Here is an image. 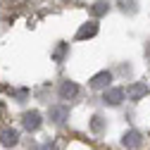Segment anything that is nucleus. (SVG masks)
I'll list each match as a JSON object with an SVG mask.
<instances>
[{
	"label": "nucleus",
	"mask_w": 150,
	"mask_h": 150,
	"mask_svg": "<svg viewBox=\"0 0 150 150\" xmlns=\"http://www.w3.org/2000/svg\"><path fill=\"white\" fill-rule=\"evenodd\" d=\"M124 98H126V91L124 88H119V86H110L105 93H103V103L105 105H122L124 103Z\"/></svg>",
	"instance_id": "1"
},
{
	"label": "nucleus",
	"mask_w": 150,
	"mask_h": 150,
	"mask_svg": "<svg viewBox=\"0 0 150 150\" xmlns=\"http://www.w3.org/2000/svg\"><path fill=\"white\" fill-rule=\"evenodd\" d=\"M141 143H143V136H141V131H136V129L126 131V134L122 136V145H124L126 150H138Z\"/></svg>",
	"instance_id": "2"
},
{
	"label": "nucleus",
	"mask_w": 150,
	"mask_h": 150,
	"mask_svg": "<svg viewBox=\"0 0 150 150\" xmlns=\"http://www.w3.org/2000/svg\"><path fill=\"white\" fill-rule=\"evenodd\" d=\"M22 126L26 131H38L41 129V112H36V110L24 112V115H22Z\"/></svg>",
	"instance_id": "3"
},
{
	"label": "nucleus",
	"mask_w": 150,
	"mask_h": 150,
	"mask_svg": "<svg viewBox=\"0 0 150 150\" xmlns=\"http://www.w3.org/2000/svg\"><path fill=\"white\" fill-rule=\"evenodd\" d=\"M91 88H110V83H112V71H107V69H103V71H98L96 76H91Z\"/></svg>",
	"instance_id": "4"
},
{
	"label": "nucleus",
	"mask_w": 150,
	"mask_h": 150,
	"mask_svg": "<svg viewBox=\"0 0 150 150\" xmlns=\"http://www.w3.org/2000/svg\"><path fill=\"white\" fill-rule=\"evenodd\" d=\"M48 117H50V122H55V124H64L67 117H69V107H67V105H52L50 112H48Z\"/></svg>",
	"instance_id": "5"
},
{
	"label": "nucleus",
	"mask_w": 150,
	"mask_h": 150,
	"mask_svg": "<svg viewBox=\"0 0 150 150\" xmlns=\"http://www.w3.org/2000/svg\"><path fill=\"white\" fill-rule=\"evenodd\" d=\"M79 96V83H74V81H62L60 83V98L62 100H74Z\"/></svg>",
	"instance_id": "6"
},
{
	"label": "nucleus",
	"mask_w": 150,
	"mask_h": 150,
	"mask_svg": "<svg viewBox=\"0 0 150 150\" xmlns=\"http://www.w3.org/2000/svg\"><path fill=\"white\" fill-rule=\"evenodd\" d=\"M98 33V22L96 19H91V22H86L79 31H76V41H86V38H93V36Z\"/></svg>",
	"instance_id": "7"
},
{
	"label": "nucleus",
	"mask_w": 150,
	"mask_h": 150,
	"mask_svg": "<svg viewBox=\"0 0 150 150\" xmlns=\"http://www.w3.org/2000/svg\"><path fill=\"white\" fill-rule=\"evenodd\" d=\"M145 96H148V86H145V83H134V86L126 88V98L134 100V103L141 100V98H145Z\"/></svg>",
	"instance_id": "8"
},
{
	"label": "nucleus",
	"mask_w": 150,
	"mask_h": 150,
	"mask_svg": "<svg viewBox=\"0 0 150 150\" xmlns=\"http://www.w3.org/2000/svg\"><path fill=\"white\" fill-rule=\"evenodd\" d=\"M17 141H19V134H17L14 129H3L0 131V143H3L5 148H14Z\"/></svg>",
	"instance_id": "9"
},
{
	"label": "nucleus",
	"mask_w": 150,
	"mask_h": 150,
	"mask_svg": "<svg viewBox=\"0 0 150 150\" xmlns=\"http://www.w3.org/2000/svg\"><path fill=\"white\" fill-rule=\"evenodd\" d=\"M107 7H110L107 3H96V5L91 7V12L96 14V17H100V14H105V12H107Z\"/></svg>",
	"instance_id": "10"
},
{
	"label": "nucleus",
	"mask_w": 150,
	"mask_h": 150,
	"mask_svg": "<svg viewBox=\"0 0 150 150\" xmlns=\"http://www.w3.org/2000/svg\"><path fill=\"white\" fill-rule=\"evenodd\" d=\"M100 122H103L100 117H93V131H100V129H103V124H100Z\"/></svg>",
	"instance_id": "11"
},
{
	"label": "nucleus",
	"mask_w": 150,
	"mask_h": 150,
	"mask_svg": "<svg viewBox=\"0 0 150 150\" xmlns=\"http://www.w3.org/2000/svg\"><path fill=\"white\" fill-rule=\"evenodd\" d=\"M41 150H55V148H52V145H50V143H45V145H43V148H41Z\"/></svg>",
	"instance_id": "12"
}]
</instances>
